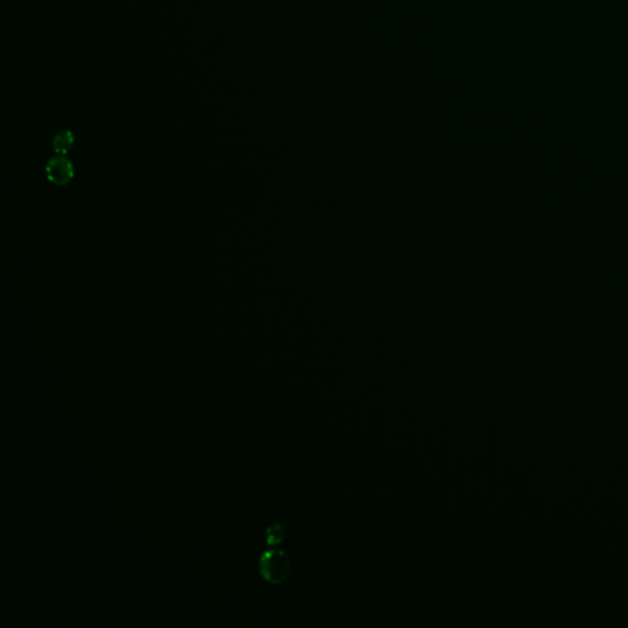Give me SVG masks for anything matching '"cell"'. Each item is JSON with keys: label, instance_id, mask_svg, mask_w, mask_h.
<instances>
[{"label": "cell", "instance_id": "cell-1", "mask_svg": "<svg viewBox=\"0 0 628 628\" xmlns=\"http://www.w3.org/2000/svg\"><path fill=\"white\" fill-rule=\"evenodd\" d=\"M291 572V562L282 550H266L259 558V573L271 585H282Z\"/></svg>", "mask_w": 628, "mask_h": 628}, {"label": "cell", "instance_id": "cell-3", "mask_svg": "<svg viewBox=\"0 0 628 628\" xmlns=\"http://www.w3.org/2000/svg\"><path fill=\"white\" fill-rule=\"evenodd\" d=\"M75 143V137L70 130H64V132L58 133L53 138L52 145L53 150L57 155H63L66 156L70 150L72 149Z\"/></svg>", "mask_w": 628, "mask_h": 628}, {"label": "cell", "instance_id": "cell-2", "mask_svg": "<svg viewBox=\"0 0 628 628\" xmlns=\"http://www.w3.org/2000/svg\"><path fill=\"white\" fill-rule=\"evenodd\" d=\"M44 172L47 179L58 187L68 186L75 177V168L72 161L63 155H57L47 161Z\"/></svg>", "mask_w": 628, "mask_h": 628}, {"label": "cell", "instance_id": "cell-4", "mask_svg": "<svg viewBox=\"0 0 628 628\" xmlns=\"http://www.w3.org/2000/svg\"><path fill=\"white\" fill-rule=\"evenodd\" d=\"M285 535H286V529H285L284 524L274 522L265 530V541L269 546L279 545L285 539Z\"/></svg>", "mask_w": 628, "mask_h": 628}]
</instances>
